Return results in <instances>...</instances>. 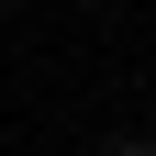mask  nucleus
I'll return each instance as SVG.
<instances>
[{
	"mask_svg": "<svg viewBox=\"0 0 156 156\" xmlns=\"http://www.w3.org/2000/svg\"><path fill=\"white\" fill-rule=\"evenodd\" d=\"M101 156H156V134H112V145H101Z\"/></svg>",
	"mask_w": 156,
	"mask_h": 156,
	"instance_id": "f257e3e1",
	"label": "nucleus"
}]
</instances>
